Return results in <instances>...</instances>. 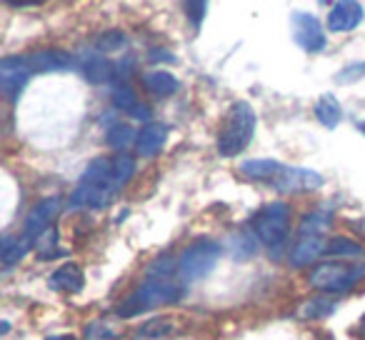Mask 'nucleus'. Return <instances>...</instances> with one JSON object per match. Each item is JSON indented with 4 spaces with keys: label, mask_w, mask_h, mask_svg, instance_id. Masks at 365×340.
<instances>
[{
    "label": "nucleus",
    "mask_w": 365,
    "mask_h": 340,
    "mask_svg": "<svg viewBox=\"0 0 365 340\" xmlns=\"http://www.w3.org/2000/svg\"><path fill=\"white\" fill-rule=\"evenodd\" d=\"M248 225L255 243L268 250H278L290 235V205L283 200H273V203L263 205L250 218Z\"/></svg>",
    "instance_id": "39448f33"
},
{
    "label": "nucleus",
    "mask_w": 365,
    "mask_h": 340,
    "mask_svg": "<svg viewBox=\"0 0 365 340\" xmlns=\"http://www.w3.org/2000/svg\"><path fill=\"white\" fill-rule=\"evenodd\" d=\"M335 310V300L328 298V295H315V298L305 300L303 305L298 308V318L303 320H320L328 318L330 313Z\"/></svg>",
    "instance_id": "5701e85b"
},
{
    "label": "nucleus",
    "mask_w": 365,
    "mask_h": 340,
    "mask_svg": "<svg viewBox=\"0 0 365 340\" xmlns=\"http://www.w3.org/2000/svg\"><path fill=\"white\" fill-rule=\"evenodd\" d=\"M360 335H363V338H365V315H363V318H360Z\"/></svg>",
    "instance_id": "f704fd0d"
},
{
    "label": "nucleus",
    "mask_w": 365,
    "mask_h": 340,
    "mask_svg": "<svg viewBox=\"0 0 365 340\" xmlns=\"http://www.w3.org/2000/svg\"><path fill=\"white\" fill-rule=\"evenodd\" d=\"M270 188L278 193L288 195H300V193H313V190L323 188V175L310 170V168H298V165H280V170L275 173V178L270 180Z\"/></svg>",
    "instance_id": "0eeeda50"
},
{
    "label": "nucleus",
    "mask_w": 365,
    "mask_h": 340,
    "mask_svg": "<svg viewBox=\"0 0 365 340\" xmlns=\"http://www.w3.org/2000/svg\"><path fill=\"white\" fill-rule=\"evenodd\" d=\"M133 120H145V125L150 123V108L145 105V103H138V108L130 113Z\"/></svg>",
    "instance_id": "2f4dec72"
},
{
    "label": "nucleus",
    "mask_w": 365,
    "mask_h": 340,
    "mask_svg": "<svg viewBox=\"0 0 365 340\" xmlns=\"http://www.w3.org/2000/svg\"><path fill=\"white\" fill-rule=\"evenodd\" d=\"M325 255L330 258H360L363 255V245H358L355 240L350 238H330L328 245H325Z\"/></svg>",
    "instance_id": "bb28decb"
},
{
    "label": "nucleus",
    "mask_w": 365,
    "mask_h": 340,
    "mask_svg": "<svg viewBox=\"0 0 365 340\" xmlns=\"http://www.w3.org/2000/svg\"><path fill=\"white\" fill-rule=\"evenodd\" d=\"M46 340H78V338H76V335H61V333H58V335H48Z\"/></svg>",
    "instance_id": "72a5a7b5"
},
{
    "label": "nucleus",
    "mask_w": 365,
    "mask_h": 340,
    "mask_svg": "<svg viewBox=\"0 0 365 340\" xmlns=\"http://www.w3.org/2000/svg\"><path fill=\"white\" fill-rule=\"evenodd\" d=\"M150 61H168V63H175V58L168 56V51H160V48H155V51H150Z\"/></svg>",
    "instance_id": "473e14b6"
},
{
    "label": "nucleus",
    "mask_w": 365,
    "mask_h": 340,
    "mask_svg": "<svg viewBox=\"0 0 365 340\" xmlns=\"http://www.w3.org/2000/svg\"><path fill=\"white\" fill-rule=\"evenodd\" d=\"M315 118L320 120V125H325L328 130L340 125L343 120V108H340L338 98L333 93H323V96L315 101Z\"/></svg>",
    "instance_id": "aec40b11"
},
{
    "label": "nucleus",
    "mask_w": 365,
    "mask_h": 340,
    "mask_svg": "<svg viewBox=\"0 0 365 340\" xmlns=\"http://www.w3.org/2000/svg\"><path fill=\"white\" fill-rule=\"evenodd\" d=\"M365 8L353 0H343V3H335L328 13V31L330 33H350L363 23Z\"/></svg>",
    "instance_id": "f8f14e48"
},
{
    "label": "nucleus",
    "mask_w": 365,
    "mask_h": 340,
    "mask_svg": "<svg viewBox=\"0 0 365 340\" xmlns=\"http://www.w3.org/2000/svg\"><path fill=\"white\" fill-rule=\"evenodd\" d=\"M220 255H223V245L218 240H210V238L195 240L178 258V275H180L182 283H195V280L205 278L215 268Z\"/></svg>",
    "instance_id": "423d86ee"
},
{
    "label": "nucleus",
    "mask_w": 365,
    "mask_h": 340,
    "mask_svg": "<svg viewBox=\"0 0 365 340\" xmlns=\"http://www.w3.org/2000/svg\"><path fill=\"white\" fill-rule=\"evenodd\" d=\"M185 295V283L178 275V260L170 255L155 258L145 268V280L118 305V318H133V315L148 313V310L165 308Z\"/></svg>",
    "instance_id": "f03ea898"
},
{
    "label": "nucleus",
    "mask_w": 365,
    "mask_h": 340,
    "mask_svg": "<svg viewBox=\"0 0 365 340\" xmlns=\"http://www.w3.org/2000/svg\"><path fill=\"white\" fill-rule=\"evenodd\" d=\"M143 88H145L148 93H150L153 98H170V96H175L178 93V88H180V83H178V78L173 76V73H168V71H148V73H143Z\"/></svg>",
    "instance_id": "a211bd4d"
},
{
    "label": "nucleus",
    "mask_w": 365,
    "mask_h": 340,
    "mask_svg": "<svg viewBox=\"0 0 365 340\" xmlns=\"http://www.w3.org/2000/svg\"><path fill=\"white\" fill-rule=\"evenodd\" d=\"M125 46H128V38L123 31H108L96 41V51H101L103 56L106 53H120Z\"/></svg>",
    "instance_id": "c85d7f7f"
},
{
    "label": "nucleus",
    "mask_w": 365,
    "mask_h": 340,
    "mask_svg": "<svg viewBox=\"0 0 365 340\" xmlns=\"http://www.w3.org/2000/svg\"><path fill=\"white\" fill-rule=\"evenodd\" d=\"M283 163L280 160H273V158H253V160H245L240 165V173L250 180H260V183L268 185L270 180L275 178V173L280 170Z\"/></svg>",
    "instance_id": "6ab92c4d"
},
{
    "label": "nucleus",
    "mask_w": 365,
    "mask_h": 340,
    "mask_svg": "<svg viewBox=\"0 0 365 340\" xmlns=\"http://www.w3.org/2000/svg\"><path fill=\"white\" fill-rule=\"evenodd\" d=\"M325 245H328V240H323V235H300L298 243L293 245V250L288 255L290 268L298 270L313 265L320 255H325Z\"/></svg>",
    "instance_id": "ddd939ff"
},
{
    "label": "nucleus",
    "mask_w": 365,
    "mask_h": 340,
    "mask_svg": "<svg viewBox=\"0 0 365 340\" xmlns=\"http://www.w3.org/2000/svg\"><path fill=\"white\" fill-rule=\"evenodd\" d=\"M33 68L31 61L21 56H6L0 61V91L6 96V101L16 103L21 98V93L26 91L28 81L33 78Z\"/></svg>",
    "instance_id": "1a4fd4ad"
},
{
    "label": "nucleus",
    "mask_w": 365,
    "mask_h": 340,
    "mask_svg": "<svg viewBox=\"0 0 365 340\" xmlns=\"http://www.w3.org/2000/svg\"><path fill=\"white\" fill-rule=\"evenodd\" d=\"M255 110L250 103L235 101L228 108L223 123L218 128V153L223 158H235L248 148L255 133Z\"/></svg>",
    "instance_id": "7ed1b4c3"
},
{
    "label": "nucleus",
    "mask_w": 365,
    "mask_h": 340,
    "mask_svg": "<svg viewBox=\"0 0 365 340\" xmlns=\"http://www.w3.org/2000/svg\"><path fill=\"white\" fill-rule=\"evenodd\" d=\"M110 103H113L115 110L128 113V115H130V113L138 108V96H135V91H133L130 83H125V81L115 83L113 91H110Z\"/></svg>",
    "instance_id": "b1692460"
},
{
    "label": "nucleus",
    "mask_w": 365,
    "mask_h": 340,
    "mask_svg": "<svg viewBox=\"0 0 365 340\" xmlns=\"http://www.w3.org/2000/svg\"><path fill=\"white\" fill-rule=\"evenodd\" d=\"M358 130H360V133H363V135H365V120H363V123H358Z\"/></svg>",
    "instance_id": "c9c22d12"
},
{
    "label": "nucleus",
    "mask_w": 365,
    "mask_h": 340,
    "mask_svg": "<svg viewBox=\"0 0 365 340\" xmlns=\"http://www.w3.org/2000/svg\"><path fill=\"white\" fill-rule=\"evenodd\" d=\"M363 76H365V61L363 63H350V66H345L343 71H338L335 83H338V86H350V83L360 81Z\"/></svg>",
    "instance_id": "c756f323"
},
{
    "label": "nucleus",
    "mask_w": 365,
    "mask_h": 340,
    "mask_svg": "<svg viewBox=\"0 0 365 340\" xmlns=\"http://www.w3.org/2000/svg\"><path fill=\"white\" fill-rule=\"evenodd\" d=\"M290 31H293V41L303 48L305 53L315 56V53H323L328 46V38H325V28L320 23V18H315L313 13L298 11L290 16Z\"/></svg>",
    "instance_id": "6e6552de"
},
{
    "label": "nucleus",
    "mask_w": 365,
    "mask_h": 340,
    "mask_svg": "<svg viewBox=\"0 0 365 340\" xmlns=\"http://www.w3.org/2000/svg\"><path fill=\"white\" fill-rule=\"evenodd\" d=\"M333 223V213L330 210H313L303 218L300 223V235H323Z\"/></svg>",
    "instance_id": "a878e982"
},
{
    "label": "nucleus",
    "mask_w": 365,
    "mask_h": 340,
    "mask_svg": "<svg viewBox=\"0 0 365 340\" xmlns=\"http://www.w3.org/2000/svg\"><path fill=\"white\" fill-rule=\"evenodd\" d=\"M120 335V323L113 318H96L83 328V338L86 340H118Z\"/></svg>",
    "instance_id": "412c9836"
},
{
    "label": "nucleus",
    "mask_w": 365,
    "mask_h": 340,
    "mask_svg": "<svg viewBox=\"0 0 365 340\" xmlns=\"http://www.w3.org/2000/svg\"><path fill=\"white\" fill-rule=\"evenodd\" d=\"M36 250H38V258H41V260H51V258H58V255H66V250L58 248L56 225H53V228H48L46 233L36 240Z\"/></svg>",
    "instance_id": "cd10ccee"
},
{
    "label": "nucleus",
    "mask_w": 365,
    "mask_h": 340,
    "mask_svg": "<svg viewBox=\"0 0 365 340\" xmlns=\"http://www.w3.org/2000/svg\"><path fill=\"white\" fill-rule=\"evenodd\" d=\"M168 140V125L165 123H148V125L140 128L138 133V143L135 150L140 158H155L158 153L163 150Z\"/></svg>",
    "instance_id": "2eb2a0df"
},
{
    "label": "nucleus",
    "mask_w": 365,
    "mask_h": 340,
    "mask_svg": "<svg viewBox=\"0 0 365 340\" xmlns=\"http://www.w3.org/2000/svg\"><path fill=\"white\" fill-rule=\"evenodd\" d=\"M180 325L173 318H150L133 333V340H178Z\"/></svg>",
    "instance_id": "f3484780"
},
{
    "label": "nucleus",
    "mask_w": 365,
    "mask_h": 340,
    "mask_svg": "<svg viewBox=\"0 0 365 340\" xmlns=\"http://www.w3.org/2000/svg\"><path fill=\"white\" fill-rule=\"evenodd\" d=\"M78 68H81L83 78H86L88 83H93V86H101V83H108L110 78H115V66H113L101 51H96V48H93V51L88 48V51L81 53Z\"/></svg>",
    "instance_id": "9b49d317"
},
{
    "label": "nucleus",
    "mask_w": 365,
    "mask_h": 340,
    "mask_svg": "<svg viewBox=\"0 0 365 340\" xmlns=\"http://www.w3.org/2000/svg\"><path fill=\"white\" fill-rule=\"evenodd\" d=\"M106 140H108V145H110L113 150L125 153L128 148H130V143H138V133L133 130L130 125H125V123H115V125L108 130Z\"/></svg>",
    "instance_id": "393cba45"
},
{
    "label": "nucleus",
    "mask_w": 365,
    "mask_h": 340,
    "mask_svg": "<svg viewBox=\"0 0 365 340\" xmlns=\"http://www.w3.org/2000/svg\"><path fill=\"white\" fill-rule=\"evenodd\" d=\"M31 68L36 73H58V71H73L78 61L68 51H56V48H46V51H36L28 56Z\"/></svg>",
    "instance_id": "4468645a"
},
{
    "label": "nucleus",
    "mask_w": 365,
    "mask_h": 340,
    "mask_svg": "<svg viewBox=\"0 0 365 340\" xmlns=\"http://www.w3.org/2000/svg\"><path fill=\"white\" fill-rule=\"evenodd\" d=\"M182 11L190 18L193 28H200V23H203V18H205V11H208V3H182Z\"/></svg>",
    "instance_id": "7c9ffc66"
},
{
    "label": "nucleus",
    "mask_w": 365,
    "mask_h": 340,
    "mask_svg": "<svg viewBox=\"0 0 365 340\" xmlns=\"http://www.w3.org/2000/svg\"><path fill=\"white\" fill-rule=\"evenodd\" d=\"M61 210H63V200L61 198H43L41 203H36L31 208V213H28L21 235L26 240H31L33 248H36V240L41 238L48 228H53V223H56V218L61 215Z\"/></svg>",
    "instance_id": "9d476101"
},
{
    "label": "nucleus",
    "mask_w": 365,
    "mask_h": 340,
    "mask_svg": "<svg viewBox=\"0 0 365 340\" xmlns=\"http://www.w3.org/2000/svg\"><path fill=\"white\" fill-rule=\"evenodd\" d=\"M365 265L348 263V260H323L313 265L308 275V285L320 295H343L353 290L363 280Z\"/></svg>",
    "instance_id": "20e7f679"
},
{
    "label": "nucleus",
    "mask_w": 365,
    "mask_h": 340,
    "mask_svg": "<svg viewBox=\"0 0 365 340\" xmlns=\"http://www.w3.org/2000/svg\"><path fill=\"white\" fill-rule=\"evenodd\" d=\"M135 175V158L128 153L93 158L83 170L76 190L71 193V210H103L115 200V195L125 188Z\"/></svg>",
    "instance_id": "f257e3e1"
},
{
    "label": "nucleus",
    "mask_w": 365,
    "mask_h": 340,
    "mask_svg": "<svg viewBox=\"0 0 365 340\" xmlns=\"http://www.w3.org/2000/svg\"><path fill=\"white\" fill-rule=\"evenodd\" d=\"M48 285H51L53 290H58V293H81L83 288H86V275H83L81 265L76 263H66L61 265L58 270H53L51 278H48Z\"/></svg>",
    "instance_id": "dca6fc26"
},
{
    "label": "nucleus",
    "mask_w": 365,
    "mask_h": 340,
    "mask_svg": "<svg viewBox=\"0 0 365 340\" xmlns=\"http://www.w3.org/2000/svg\"><path fill=\"white\" fill-rule=\"evenodd\" d=\"M33 250V243L26 240L23 235H3V250H0V258H3V265L11 268L18 260L26 258V253Z\"/></svg>",
    "instance_id": "4be33fe9"
}]
</instances>
